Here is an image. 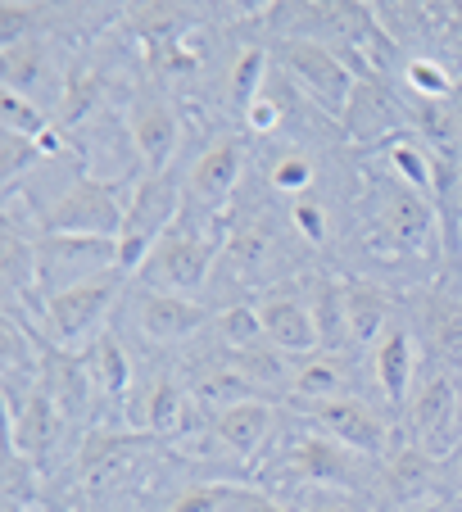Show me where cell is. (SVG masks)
<instances>
[{
	"label": "cell",
	"mask_w": 462,
	"mask_h": 512,
	"mask_svg": "<svg viewBox=\"0 0 462 512\" xmlns=\"http://www.w3.org/2000/svg\"><path fill=\"white\" fill-rule=\"evenodd\" d=\"M458 372L426 363L408 404L399 408V445H417L435 458H449L462 445L458 431Z\"/></svg>",
	"instance_id": "8"
},
{
	"label": "cell",
	"mask_w": 462,
	"mask_h": 512,
	"mask_svg": "<svg viewBox=\"0 0 462 512\" xmlns=\"http://www.w3.org/2000/svg\"><path fill=\"white\" fill-rule=\"evenodd\" d=\"M458 431H462V381H458Z\"/></svg>",
	"instance_id": "30"
},
{
	"label": "cell",
	"mask_w": 462,
	"mask_h": 512,
	"mask_svg": "<svg viewBox=\"0 0 462 512\" xmlns=\"http://www.w3.org/2000/svg\"><path fill=\"white\" fill-rule=\"evenodd\" d=\"M209 327H213V304L186 300V295H173V290L141 286V281H127L123 309H118L114 322L118 336L132 349H145L150 358H177Z\"/></svg>",
	"instance_id": "2"
},
{
	"label": "cell",
	"mask_w": 462,
	"mask_h": 512,
	"mask_svg": "<svg viewBox=\"0 0 462 512\" xmlns=\"http://www.w3.org/2000/svg\"><path fill=\"white\" fill-rule=\"evenodd\" d=\"M458 123H462V91H458Z\"/></svg>",
	"instance_id": "31"
},
{
	"label": "cell",
	"mask_w": 462,
	"mask_h": 512,
	"mask_svg": "<svg viewBox=\"0 0 462 512\" xmlns=\"http://www.w3.org/2000/svg\"><path fill=\"white\" fill-rule=\"evenodd\" d=\"M254 309H259L263 336L286 358H304V354H313V349H322L318 322H313V309H308V295H304V281L299 277L254 295Z\"/></svg>",
	"instance_id": "18"
},
{
	"label": "cell",
	"mask_w": 462,
	"mask_h": 512,
	"mask_svg": "<svg viewBox=\"0 0 462 512\" xmlns=\"http://www.w3.org/2000/svg\"><path fill=\"white\" fill-rule=\"evenodd\" d=\"M395 82H399V91H404V100H422V105H449V100H458V91H462V78L453 73V64L440 55V50L404 55Z\"/></svg>",
	"instance_id": "22"
},
{
	"label": "cell",
	"mask_w": 462,
	"mask_h": 512,
	"mask_svg": "<svg viewBox=\"0 0 462 512\" xmlns=\"http://www.w3.org/2000/svg\"><path fill=\"white\" fill-rule=\"evenodd\" d=\"M213 336L231 349V354H245V349L263 345V322H259V309L254 300H241V304H222L213 309Z\"/></svg>",
	"instance_id": "24"
},
{
	"label": "cell",
	"mask_w": 462,
	"mask_h": 512,
	"mask_svg": "<svg viewBox=\"0 0 462 512\" xmlns=\"http://www.w3.org/2000/svg\"><path fill=\"white\" fill-rule=\"evenodd\" d=\"M354 395H372L367 368L358 354H349V349H313V354H304V358H290L286 408L290 404H327V399H354Z\"/></svg>",
	"instance_id": "16"
},
{
	"label": "cell",
	"mask_w": 462,
	"mask_h": 512,
	"mask_svg": "<svg viewBox=\"0 0 462 512\" xmlns=\"http://www.w3.org/2000/svg\"><path fill=\"white\" fill-rule=\"evenodd\" d=\"M449 232V254H444V272H462V223L444 227Z\"/></svg>",
	"instance_id": "28"
},
{
	"label": "cell",
	"mask_w": 462,
	"mask_h": 512,
	"mask_svg": "<svg viewBox=\"0 0 462 512\" xmlns=\"http://www.w3.org/2000/svg\"><path fill=\"white\" fill-rule=\"evenodd\" d=\"M408 127V100L395 78H358V91L340 118V141L376 150Z\"/></svg>",
	"instance_id": "17"
},
{
	"label": "cell",
	"mask_w": 462,
	"mask_h": 512,
	"mask_svg": "<svg viewBox=\"0 0 462 512\" xmlns=\"http://www.w3.org/2000/svg\"><path fill=\"white\" fill-rule=\"evenodd\" d=\"M245 173H254V141L241 127H218L213 136H204V145L182 164L186 213L227 223L231 209L241 204Z\"/></svg>",
	"instance_id": "4"
},
{
	"label": "cell",
	"mask_w": 462,
	"mask_h": 512,
	"mask_svg": "<svg viewBox=\"0 0 462 512\" xmlns=\"http://www.w3.org/2000/svg\"><path fill=\"white\" fill-rule=\"evenodd\" d=\"M50 127H59L55 118L41 105L14 96V91H0V132H19V136H46Z\"/></svg>",
	"instance_id": "25"
},
{
	"label": "cell",
	"mask_w": 462,
	"mask_h": 512,
	"mask_svg": "<svg viewBox=\"0 0 462 512\" xmlns=\"http://www.w3.org/2000/svg\"><path fill=\"white\" fill-rule=\"evenodd\" d=\"M286 404H272V399H241L231 408L209 413L213 440H218L222 458L241 467H263L277 449V435H286Z\"/></svg>",
	"instance_id": "14"
},
{
	"label": "cell",
	"mask_w": 462,
	"mask_h": 512,
	"mask_svg": "<svg viewBox=\"0 0 462 512\" xmlns=\"http://www.w3.org/2000/svg\"><path fill=\"white\" fill-rule=\"evenodd\" d=\"M286 218H290V232L299 236V245H304L308 254L336 250L340 232H345V223H340V204H336V195H331L327 186H318V191L290 200Z\"/></svg>",
	"instance_id": "21"
},
{
	"label": "cell",
	"mask_w": 462,
	"mask_h": 512,
	"mask_svg": "<svg viewBox=\"0 0 462 512\" xmlns=\"http://www.w3.org/2000/svg\"><path fill=\"white\" fill-rule=\"evenodd\" d=\"M227 490H231V481L186 485V490L173 499V508H168V512H227Z\"/></svg>",
	"instance_id": "26"
},
{
	"label": "cell",
	"mask_w": 462,
	"mask_h": 512,
	"mask_svg": "<svg viewBox=\"0 0 462 512\" xmlns=\"http://www.w3.org/2000/svg\"><path fill=\"white\" fill-rule=\"evenodd\" d=\"M286 413L295 417L299 426L327 435V440L372 458V463H385V458L399 449V417L372 395L327 399V404H290Z\"/></svg>",
	"instance_id": "6"
},
{
	"label": "cell",
	"mask_w": 462,
	"mask_h": 512,
	"mask_svg": "<svg viewBox=\"0 0 462 512\" xmlns=\"http://www.w3.org/2000/svg\"><path fill=\"white\" fill-rule=\"evenodd\" d=\"M127 127H132V141L141 150L145 177L154 173H177L182 168V141H186V105L145 73L141 82L127 96Z\"/></svg>",
	"instance_id": "7"
},
{
	"label": "cell",
	"mask_w": 462,
	"mask_h": 512,
	"mask_svg": "<svg viewBox=\"0 0 462 512\" xmlns=\"http://www.w3.org/2000/svg\"><path fill=\"white\" fill-rule=\"evenodd\" d=\"M127 218V195L87 177V168L59 191V200L37 218V236H109L118 241Z\"/></svg>",
	"instance_id": "11"
},
{
	"label": "cell",
	"mask_w": 462,
	"mask_h": 512,
	"mask_svg": "<svg viewBox=\"0 0 462 512\" xmlns=\"http://www.w3.org/2000/svg\"><path fill=\"white\" fill-rule=\"evenodd\" d=\"M440 499H449L444 458L426 454L417 445H399L381 463V476H376V503H381V512H422Z\"/></svg>",
	"instance_id": "15"
},
{
	"label": "cell",
	"mask_w": 462,
	"mask_h": 512,
	"mask_svg": "<svg viewBox=\"0 0 462 512\" xmlns=\"http://www.w3.org/2000/svg\"><path fill=\"white\" fill-rule=\"evenodd\" d=\"M367 164H372L376 177H390V182L408 186V191L426 195V200H435V204H440L444 182H449L453 173H462V168H444L440 159H435V150L413 132V127H404V132L390 136L385 145L367 150Z\"/></svg>",
	"instance_id": "19"
},
{
	"label": "cell",
	"mask_w": 462,
	"mask_h": 512,
	"mask_svg": "<svg viewBox=\"0 0 462 512\" xmlns=\"http://www.w3.org/2000/svg\"><path fill=\"white\" fill-rule=\"evenodd\" d=\"M68 145H73L77 164L87 168V177L114 186V191H132L145 177L141 150L132 141V127H127V109L123 105H105L87 118V123L68 127Z\"/></svg>",
	"instance_id": "9"
},
{
	"label": "cell",
	"mask_w": 462,
	"mask_h": 512,
	"mask_svg": "<svg viewBox=\"0 0 462 512\" xmlns=\"http://www.w3.org/2000/svg\"><path fill=\"white\" fill-rule=\"evenodd\" d=\"M222 245H227V223L182 213V218L168 227L164 241L145 254V263L132 272V281L209 304V290L222 268Z\"/></svg>",
	"instance_id": "1"
},
{
	"label": "cell",
	"mask_w": 462,
	"mask_h": 512,
	"mask_svg": "<svg viewBox=\"0 0 462 512\" xmlns=\"http://www.w3.org/2000/svg\"><path fill=\"white\" fill-rule=\"evenodd\" d=\"M272 68L318 114H327L340 127V118H345L349 100L358 91V68L340 50L318 46V41H299V37H277L272 41Z\"/></svg>",
	"instance_id": "5"
},
{
	"label": "cell",
	"mask_w": 462,
	"mask_h": 512,
	"mask_svg": "<svg viewBox=\"0 0 462 512\" xmlns=\"http://www.w3.org/2000/svg\"><path fill=\"white\" fill-rule=\"evenodd\" d=\"M186 213V191H182V168L177 173H154L127 191V218L118 232V259L123 272L132 277L145 263V254L168 236V227Z\"/></svg>",
	"instance_id": "10"
},
{
	"label": "cell",
	"mask_w": 462,
	"mask_h": 512,
	"mask_svg": "<svg viewBox=\"0 0 462 512\" xmlns=\"http://www.w3.org/2000/svg\"><path fill=\"white\" fill-rule=\"evenodd\" d=\"M444 481H449V499L462 503V445L444 458Z\"/></svg>",
	"instance_id": "27"
},
{
	"label": "cell",
	"mask_w": 462,
	"mask_h": 512,
	"mask_svg": "<svg viewBox=\"0 0 462 512\" xmlns=\"http://www.w3.org/2000/svg\"><path fill=\"white\" fill-rule=\"evenodd\" d=\"M109 272H123L118 241L109 236H37V304Z\"/></svg>",
	"instance_id": "12"
},
{
	"label": "cell",
	"mask_w": 462,
	"mask_h": 512,
	"mask_svg": "<svg viewBox=\"0 0 462 512\" xmlns=\"http://www.w3.org/2000/svg\"><path fill=\"white\" fill-rule=\"evenodd\" d=\"M322 150L299 141H272L254 145V173H259V191H268L277 204H290L299 195L322 186Z\"/></svg>",
	"instance_id": "20"
},
{
	"label": "cell",
	"mask_w": 462,
	"mask_h": 512,
	"mask_svg": "<svg viewBox=\"0 0 462 512\" xmlns=\"http://www.w3.org/2000/svg\"><path fill=\"white\" fill-rule=\"evenodd\" d=\"M422 512H462V503L458 499H440V503H431V508H422Z\"/></svg>",
	"instance_id": "29"
},
{
	"label": "cell",
	"mask_w": 462,
	"mask_h": 512,
	"mask_svg": "<svg viewBox=\"0 0 462 512\" xmlns=\"http://www.w3.org/2000/svg\"><path fill=\"white\" fill-rule=\"evenodd\" d=\"M363 368H367L372 395L399 417V408L408 404V395H413L417 377H422V368H426V354H422L413 318H408V304L390 318V327H385L381 336H376V345L363 354Z\"/></svg>",
	"instance_id": "13"
},
{
	"label": "cell",
	"mask_w": 462,
	"mask_h": 512,
	"mask_svg": "<svg viewBox=\"0 0 462 512\" xmlns=\"http://www.w3.org/2000/svg\"><path fill=\"white\" fill-rule=\"evenodd\" d=\"M290 512H381V503L363 490H345V485H299V490L281 494Z\"/></svg>",
	"instance_id": "23"
},
{
	"label": "cell",
	"mask_w": 462,
	"mask_h": 512,
	"mask_svg": "<svg viewBox=\"0 0 462 512\" xmlns=\"http://www.w3.org/2000/svg\"><path fill=\"white\" fill-rule=\"evenodd\" d=\"M127 281H132L127 272H109V277H100V281L73 286V290H64V295H50V300L37 304L28 327L37 331L41 345L55 349V354H87L118 322Z\"/></svg>",
	"instance_id": "3"
}]
</instances>
